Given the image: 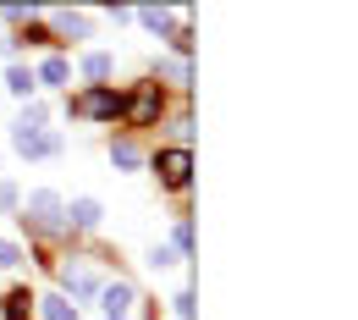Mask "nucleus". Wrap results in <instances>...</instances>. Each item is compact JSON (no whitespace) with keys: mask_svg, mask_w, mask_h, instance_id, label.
<instances>
[{"mask_svg":"<svg viewBox=\"0 0 358 320\" xmlns=\"http://www.w3.org/2000/svg\"><path fill=\"white\" fill-rule=\"evenodd\" d=\"M50 22H55V34H72V39H83V34H89V17H78V11H55Z\"/></svg>","mask_w":358,"mask_h":320,"instance_id":"6e6552de","label":"nucleus"},{"mask_svg":"<svg viewBox=\"0 0 358 320\" xmlns=\"http://www.w3.org/2000/svg\"><path fill=\"white\" fill-rule=\"evenodd\" d=\"M122 111V99L110 89H89L83 99H72V116H94V122H105V116H116Z\"/></svg>","mask_w":358,"mask_h":320,"instance_id":"f03ea898","label":"nucleus"},{"mask_svg":"<svg viewBox=\"0 0 358 320\" xmlns=\"http://www.w3.org/2000/svg\"><path fill=\"white\" fill-rule=\"evenodd\" d=\"M39 78H45L50 89H61V83H66V78H72V67H66V61H61V55H50L45 67H39Z\"/></svg>","mask_w":358,"mask_h":320,"instance_id":"9d476101","label":"nucleus"},{"mask_svg":"<svg viewBox=\"0 0 358 320\" xmlns=\"http://www.w3.org/2000/svg\"><path fill=\"white\" fill-rule=\"evenodd\" d=\"M6 89H11V94H28V89H34V72H28V67H11V72H6Z\"/></svg>","mask_w":358,"mask_h":320,"instance_id":"dca6fc26","label":"nucleus"},{"mask_svg":"<svg viewBox=\"0 0 358 320\" xmlns=\"http://www.w3.org/2000/svg\"><path fill=\"white\" fill-rule=\"evenodd\" d=\"M110 160H116L122 172H133V166H138V144H127V138H122V144H110Z\"/></svg>","mask_w":358,"mask_h":320,"instance_id":"4468645a","label":"nucleus"},{"mask_svg":"<svg viewBox=\"0 0 358 320\" xmlns=\"http://www.w3.org/2000/svg\"><path fill=\"white\" fill-rule=\"evenodd\" d=\"M105 309H110V315H127V309H133V287H127V281H110V287H105Z\"/></svg>","mask_w":358,"mask_h":320,"instance_id":"0eeeda50","label":"nucleus"},{"mask_svg":"<svg viewBox=\"0 0 358 320\" xmlns=\"http://www.w3.org/2000/svg\"><path fill=\"white\" fill-rule=\"evenodd\" d=\"M155 172H160V183H166V188H187L193 155H187V149H160V155H155Z\"/></svg>","mask_w":358,"mask_h":320,"instance_id":"f257e3e1","label":"nucleus"},{"mask_svg":"<svg viewBox=\"0 0 358 320\" xmlns=\"http://www.w3.org/2000/svg\"><path fill=\"white\" fill-rule=\"evenodd\" d=\"M66 216V204L50 193V188H39V193H28V221H39V227H55Z\"/></svg>","mask_w":358,"mask_h":320,"instance_id":"39448f33","label":"nucleus"},{"mask_svg":"<svg viewBox=\"0 0 358 320\" xmlns=\"http://www.w3.org/2000/svg\"><path fill=\"white\" fill-rule=\"evenodd\" d=\"M66 216H72V227H99V204H94V199H78Z\"/></svg>","mask_w":358,"mask_h":320,"instance_id":"f8f14e48","label":"nucleus"},{"mask_svg":"<svg viewBox=\"0 0 358 320\" xmlns=\"http://www.w3.org/2000/svg\"><path fill=\"white\" fill-rule=\"evenodd\" d=\"M61 281H66V293H72V298H94V293H99V276H94L89 265H66Z\"/></svg>","mask_w":358,"mask_h":320,"instance_id":"423d86ee","label":"nucleus"},{"mask_svg":"<svg viewBox=\"0 0 358 320\" xmlns=\"http://www.w3.org/2000/svg\"><path fill=\"white\" fill-rule=\"evenodd\" d=\"M34 304H39V315H45V320H78V309H72L66 298H34Z\"/></svg>","mask_w":358,"mask_h":320,"instance_id":"1a4fd4ad","label":"nucleus"},{"mask_svg":"<svg viewBox=\"0 0 358 320\" xmlns=\"http://www.w3.org/2000/svg\"><path fill=\"white\" fill-rule=\"evenodd\" d=\"M17 260H22V249H17V243H6V237H0V271H11V265H17Z\"/></svg>","mask_w":358,"mask_h":320,"instance_id":"a211bd4d","label":"nucleus"},{"mask_svg":"<svg viewBox=\"0 0 358 320\" xmlns=\"http://www.w3.org/2000/svg\"><path fill=\"white\" fill-rule=\"evenodd\" d=\"M11 144L22 155H55L61 149V133H45V127H11Z\"/></svg>","mask_w":358,"mask_h":320,"instance_id":"7ed1b4c3","label":"nucleus"},{"mask_svg":"<svg viewBox=\"0 0 358 320\" xmlns=\"http://www.w3.org/2000/svg\"><path fill=\"white\" fill-rule=\"evenodd\" d=\"M17 127H45V111H39V105H28V111L17 116Z\"/></svg>","mask_w":358,"mask_h":320,"instance_id":"6ab92c4d","label":"nucleus"},{"mask_svg":"<svg viewBox=\"0 0 358 320\" xmlns=\"http://www.w3.org/2000/svg\"><path fill=\"white\" fill-rule=\"evenodd\" d=\"M138 17H143V22H149V28H155V34H166V28H171V22H177V17H171V11H160V6H143V11H138Z\"/></svg>","mask_w":358,"mask_h":320,"instance_id":"2eb2a0df","label":"nucleus"},{"mask_svg":"<svg viewBox=\"0 0 358 320\" xmlns=\"http://www.w3.org/2000/svg\"><path fill=\"white\" fill-rule=\"evenodd\" d=\"M110 320H127V315H110Z\"/></svg>","mask_w":358,"mask_h":320,"instance_id":"aec40b11","label":"nucleus"},{"mask_svg":"<svg viewBox=\"0 0 358 320\" xmlns=\"http://www.w3.org/2000/svg\"><path fill=\"white\" fill-rule=\"evenodd\" d=\"M28 309H34V293H28V287H17V293L6 298V320H28Z\"/></svg>","mask_w":358,"mask_h":320,"instance_id":"9b49d317","label":"nucleus"},{"mask_svg":"<svg viewBox=\"0 0 358 320\" xmlns=\"http://www.w3.org/2000/svg\"><path fill=\"white\" fill-rule=\"evenodd\" d=\"M177 260H182L177 249H160V243L149 249V265H155V271H166V265H177Z\"/></svg>","mask_w":358,"mask_h":320,"instance_id":"f3484780","label":"nucleus"},{"mask_svg":"<svg viewBox=\"0 0 358 320\" xmlns=\"http://www.w3.org/2000/svg\"><path fill=\"white\" fill-rule=\"evenodd\" d=\"M83 78H94V83H99V78H110V55H99V50L83 55Z\"/></svg>","mask_w":358,"mask_h":320,"instance_id":"ddd939ff","label":"nucleus"},{"mask_svg":"<svg viewBox=\"0 0 358 320\" xmlns=\"http://www.w3.org/2000/svg\"><path fill=\"white\" fill-rule=\"evenodd\" d=\"M155 116H160V89H155V83H143V89L127 99V122H133V127H149Z\"/></svg>","mask_w":358,"mask_h":320,"instance_id":"20e7f679","label":"nucleus"}]
</instances>
